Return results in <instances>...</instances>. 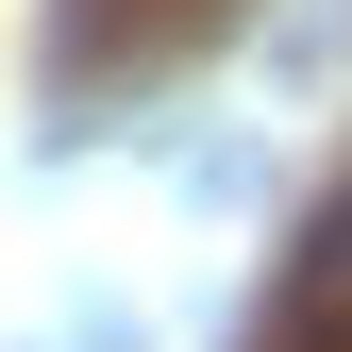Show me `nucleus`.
I'll return each instance as SVG.
<instances>
[{
  "label": "nucleus",
  "instance_id": "nucleus-1",
  "mask_svg": "<svg viewBox=\"0 0 352 352\" xmlns=\"http://www.w3.org/2000/svg\"><path fill=\"white\" fill-rule=\"evenodd\" d=\"M285 352H352V185L319 201V235L285 252Z\"/></svg>",
  "mask_w": 352,
  "mask_h": 352
}]
</instances>
